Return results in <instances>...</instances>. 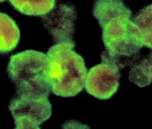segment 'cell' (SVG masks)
<instances>
[{
    "label": "cell",
    "mask_w": 152,
    "mask_h": 129,
    "mask_svg": "<svg viewBox=\"0 0 152 129\" xmlns=\"http://www.w3.org/2000/svg\"><path fill=\"white\" fill-rule=\"evenodd\" d=\"M47 54L26 50L12 55L7 72L16 89L15 97L23 101L48 99L51 88Z\"/></svg>",
    "instance_id": "1"
},
{
    "label": "cell",
    "mask_w": 152,
    "mask_h": 129,
    "mask_svg": "<svg viewBox=\"0 0 152 129\" xmlns=\"http://www.w3.org/2000/svg\"><path fill=\"white\" fill-rule=\"evenodd\" d=\"M76 43L62 42L48 51L52 92L57 96H76L84 88L87 73L84 59L75 51Z\"/></svg>",
    "instance_id": "2"
},
{
    "label": "cell",
    "mask_w": 152,
    "mask_h": 129,
    "mask_svg": "<svg viewBox=\"0 0 152 129\" xmlns=\"http://www.w3.org/2000/svg\"><path fill=\"white\" fill-rule=\"evenodd\" d=\"M102 41L106 50L103 52L121 69L137 61L143 47L132 21V14L128 10L101 19Z\"/></svg>",
    "instance_id": "3"
},
{
    "label": "cell",
    "mask_w": 152,
    "mask_h": 129,
    "mask_svg": "<svg viewBox=\"0 0 152 129\" xmlns=\"http://www.w3.org/2000/svg\"><path fill=\"white\" fill-rule=\"evenodd\" d=\"M101 59V63L88 71L84 88L92 96L106 100L111 98L118 90L121 69L103 52Z\"/></svg>",
    "instance_id": "4"
},
{
    "label": "cell",
    "mask_w": 152,
    "mask_h": 129,
    "mask_svg": "<svg viewBox=\"0 0 152 129\" xmlns=\"http://www.w3.org/2000/svg\"><path fill=\"white\" fill-rule=\"evenodd\" d=\"M77 13L70 4H61L42 16L43 25L56 43L74 42Z\"/></svg>",
    "instance_id": "5"
},
{
    "label": "cell",
    "mask_w": 152,
    "mask_h": 129,
    "mask_svg": "<svg viewBox=\"0 0 152 129\" xmlns=\"http://www.w3.org/2000/svg\"><path fill=\"white\" fill-rule=\"evenodd\" d=\"M20 37L16 22L8 15L0 12V53L6 54L15 50Z\"/></svg>",
    "instance_id": "6"
},
{
    "label": "cell",
    "mask_w": 152,
    "mask_h": 129,
    "mask_svg": "<svg viewBox=\"0 0 152 129\" xmlns=\"http://www.w3.org/2000/svg\"><path fill=\"white\" fill-rule=\"evenodd\" d=\"M16 10L27 16H43L56 6V0H9Z\"/></svg>",
    "instance_id": "7"
},
{
    "label": "cell",
    "mask_w": 152,
    "mask_h": 129,
    "mask_svg": "<svg viewBox=\"0 0 152 129\" xmlns=\"http://www.w3.org/2000/svg\"><path fill=\"white\" fill-rule=\"evenodd\" d=\"M132 21L143 47L152 50V4L139 11Z\"/></svg>",
    "instance_id": "8"
},
{
    "label": "cell",
    "mask_w": 152,
    "mask_h": 129,
    "mask_svg": "<svg viewBox=\"0 0 152 129\" xmlns=\"http://www.w3.org/2000/svg\"><path fill=\"white\" fill-rule=\"evenodd\" d=\"M129 79L139 88H144L152 83V52L133 64Z\"/></svg>",
    "instance_id": "9"
},
{
    "label": "cell",
    "mask_w": 152,
    "mask_h": 129,
    "mask_svg": "<svg viewBox=\"0 0 152 129\" xmlns=\"http://www.w3.org/2000/svg\"><path fill=\"white\" fill-rule=\"evenodd\" d=\"M6 0H0V3H2V2H4V1H6Z\"/></svg>",
    "instance_id": "10"
}]
</instances>
